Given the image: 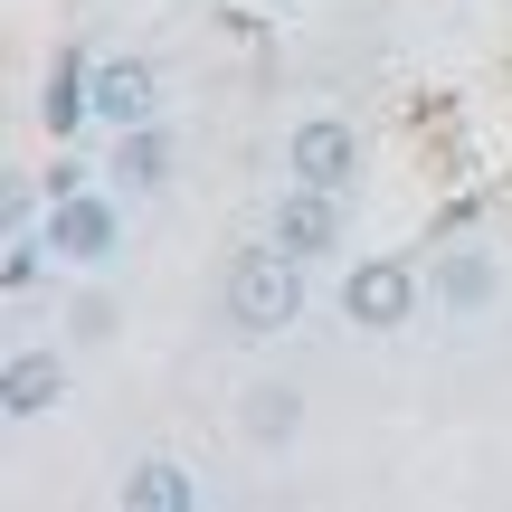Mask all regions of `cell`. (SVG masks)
<instances>
[{
  "mask_svg": "<svg viewBox=\"0 0 512 512\" xmlns=\"http://www.w3.org/2000/svg\"><path fill=\"white\" fill-rule=\"evenodd\" d=\"M408 313H418V266H408V256H361V266L342 275V323L399 332Z\"/></svg>",
  "mask_w": 512,
  "mask_h": 512,
  "instance_id": "2",
  "label": "cell"
},
{
  "mask_svg": "<svg viewBox=\"0 0 512 512\" xmlns=\"http://www.w3.org/2000/svg\"><path fill=\"white\" fill-rule=\"evenodd\" d=\"M162 114V76H152V57H105L95 67V124L105 133H133Z\"/></svg>",
  "mask_w": 512,
  "mask_h": 512,
  "instance_id": "6",
  "label": "cell"
},
{
  "mask_svg": "<svg viewBox=\"0 0 512 512\" xmlns=\"http://www.w3.org/2000/svg\"><path fill=\"white\" fill-rule=\"evenodd\" d=\"M228 323L238 332H285V323H304V256H285V247H247L238 266H228Z\"/></svg>",
  "mask_w": 512,
  "mask_h": 512,
  "instance_id": "1",
  "label": "cell"
},
{
  "mask_svg": "<svg viewBox=\"0 0 512 512\" xmlns=\"http://www.w3.org/2000/svg\"><path fill=\"white\" fill-rule=\"evenodd\" d=\"M484 294H494V266H484L475 247H456V256H446V266H437V304H456V313H475Z\"/></svg>",
  "mask_w": 512,
  "mask_h": 512,
  "instance_id": "12",
  "label": "cell"
},
{
  "mask_svg": "<svg viewBox=\"0 0 512 512\" xmlns=\"http://www.w3.org/2000/svg\"><path fill=\"white\" fill-rule=\"evenodd\" d=\"M238 427H247L256 446H285L294 427H304V399H294V389H275V380H266V389H247V408H238Z\"/></svg>",
  "mask_w": 512,
  "mask_h": 512,
  "instance_id": "11",
  "label": "cell"
},
{
  "mask_svg": "<svg viewBox=\"0 0 512 512\" xmlns=\"http://www.w3.org/2000/svg\"><path fill=\"white\" fill-rule=\"evenodd\" d=\"M114 247H124V209H114L105 190H67V200H48V256H67V266H105Z\"/></svg>",
  "mask_w": 512,
  "mask_h": 512,
  "instance_id": "3",
  "label": "cell"
},
{
  "mask_svg": "<svg viewBox=\"0 0 512 512\" xmlns=\"http://www.w3.org/2000/svg\"><path fill=\"white\" fill-rule=\"evenodd\" d=\"M275 247L285 256H332L342 247V190H313V181H294L285 200H275Z\"/></svg>",
  "mask_w": 512,
  "mask_h": 512,
  "instance_id": "5",
  "label": "cell"
},
{
  "mask_svg": "<svg viewBox=\"0 0 512 512\" xmlns=\"http://www.w3.org/2000/svg\"><path fill=\"white\" fill-rule=\"evenodd\" d=\"M76 332H86V342H95V332H114V304H105V294H86V304H76Z\"/></svg>",
  "mask_w": 512,
  "mask_h": 512,
  "instance_id": "14",
  "label": "cell"
},
{
  "mask_svg": "<svg viewBox=\"0 0 512 512\" xmlns=\"http://www.w3.org/2000/svg\"><path fill=\"white\" fill-rule=\"evenodd\" d=\"M124 512H200V475H181L171 456H143L124 475Z\"/></svg>",
  "mask_w": 512,
  "mask_h": 512,
  "instance_id": "9",
  "label": "cell"
},
{
  "mask_svg": "<svg viewBox=\"0 0 512 512\" xmlns=\"http://www.w3.org/2000/svg\"><path fill=\"white\" fill-rule=\"evenodd\" d=\"M38 247H48V238H10V256H0V275H10V294H29V285H38Z\"/></svg>",
  "mask_w": 512,
  "mask_h": 512,
  "instance_id": "13",
  "label": "cell"
},
{
  "mask_svg": "<svg viewBox=\"0 0 512 512\" xmlns=\"http://www.w3.org/2000/svg\"><path fill=\"white\" fill-rule=\"evenodd\" d=\"M285 171L313 190H351V171H361V133L342 124V114H304V124L285 133Z\"/></svg>",
  "mask_w": 512,
  "mask_h": 512,
  "instance_id": "4",
  "label": "cell"
},
{
  "mask_svg": "<svg viewBox=\"0 0 512 512\" xmlns=\"http://www.w3.org/2000/svg\"><path fill=\"white\" fill-rule=\"evenodd\" d=\"M86 114H95V67L67 48V57L48 67V86H38V124H48V133H76Z\"/></svg>",
  "mask_w": 512,
  "mask_h": 512,
  "instance_id": "8",
  "label": "cell"
},
{
  "mask_svg": "<svg viewBox=\"0 0 512 512\" xmlns=\"http://www.w3.org/2000/svg\"><path fill=\"white\" fill-rule=\"evenodd\" d=\"M57 399H67V361H57V351H19V361L0 370V408H10L19 427H29V418H48Z\"/></svg>",
  "mask_w": 512,
  "mask_h": 512,
  "instance_id": "7",
  "label": "cell"
},
{
  "mask_svg": "<svg viewBox=\"0 0 512 512\" xmlns=\"http://www.w3.org/2000/svg\"><path fill=\"white\" fill-rule=\"evenodd\" d=\"M114 171H124V190H152V181H171V133H162V124H133V133H114Z\"/></svg>",
  "mask_w": 512,
  "mask_h": 512,
  "instance_id": "10",
  "label": "cell"
}]
</instances>
